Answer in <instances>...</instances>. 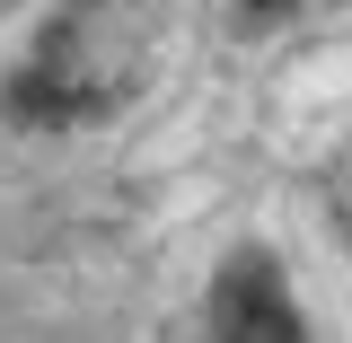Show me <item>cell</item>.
Listing matches in <instances>:
<instances>
[{"label":"cell","mask_w":352,"mask_h":343,"mask_svg":"<svg viewBox=\"0 0 352 343\" xmlns=\"http://www.w3.org/2000/svg\"><path fill=\"white\" fill-rule=\"evenodd\" d=\"M282 9H300V0H247V18H256V27H264V18H282Z\"/></svg>","instance_id":"obj_2"},{"label":"cell","mask_w":352,"mask_h":343,"mask_svg":"<svg viewBox=\"0 0 352 343\" xmlns=\"http://www.w3.org/2000/svg\"><path fill=\"white\" fill-rule=\"evenodd\" d=\"M212 335L220 343H308L300 308H291V291H282V264L264 256V247H247V256L220 264V282H212Z\"/></svg>","instance_id":"obj_1"}]
</instances>
